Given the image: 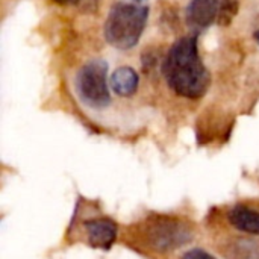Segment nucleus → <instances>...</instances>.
Masks as SVG:
<instances>
[{"mask_svg":"<svg viewBox=\"0 0 259 259\" xmlns=\"http://www.w3.org/2000/svg\"><path fill=\"white\" fill-rule=\"evenodd\" d=\"M237 12V3L235 0H225L223 3H220V12H219V21H222L223 24L231 23L234 14Z\"/></svg>","mask_w":259,"mask_h":259,"instance_id":"obj_9","label":"nucleus"},{"mask_svg":"<svg viewBox=\"0 0 259 259\" xmlns=\"http://www.w3.org/2000/svg\"><path fill=\"white\" fill-rule=\"evenodd\" d=\"M162 71L168 87L182 97L199 99L209 87V73L199 56L196 36H184L170 47Z\"/></svg>","mask_w":259,"mask_h":259,"instance_id":"obj_1","label":"nucleus"},{"mask_svg":"<svg viewBox=\"0 0 259 259\" xmlns=\"http://www.w3.org/2000/svg\"><path fill=\"white\" fill-rule=\"evenodd\" d=\"M87 229L88 243L94 249H103L108 250L114 244L117 238V225L106 217L88 220L83 223Z\"/></svg>","mask_w":259,"mask_h":259,"instance_id":"obj_5","label":"nucleus"},{"mask_svg":"<svg viewBox=\"0 0 259 259\" xmlns=\"http://www.w3.org/2000/svg\"><path fill=\"white\" fill-rule=\"evenodd\" d=\"M144 234L150 247L158 252L175 250L193 238L191 229L184 222L170 217H155L147 222Z\"/></svg>","mask_w":259,"mask_h":259,"instance_id":"obj_4","label":"nucleus"},{"mask_svg":"<svg viewBox=\"0 0 259 259\" xmlns=\"http://www.w3.org/2000/svg\"><path fill=\"white\" fill-rule=\"evenodd\" d=\"M137 2H141V0H137Z\"/></svg>","mask_w":259,"mask_h":259,"instance_id":"obj_13","label":"nucleus"},{"mask_svg":"<svg viewBox=\"0 0 259 259\" xmlns=\"http://www.w3.org/2000/svg\"><path fill=\"white\" fill-rule=\"evenodd\" d=\"M253 36H255V39L259 42V30H256V32L253 33Z\"/></svg>","mask_w":259,"mask_h":259,"instance_id":"obj_12","label":"nucleus"},{"mask_svg":"<svg viewBox=\"0 0 259 259\" xmlns=\"http://www.w3.org/2000/svg\"><path fill=\"white\" fill-rule=\"evenodd\" d=\"M149 9L146 6L120 2L115 3L106 18L105 36L111 46L120 50L134 47L147 21Z\"/></svg>","mask_w":259,"mask_h":259,"instance_id":"obj_2","label":"nucleus"},{"mask_svg":"<svg viewBox=\"0 0 259 259\" xmlns=\"http://www.w3.org/2000/svg\"><path fill=\"white\" fill-rule=\"evenodd\" d=\"M220 0H193L187 8V23L193 29H205L219 18Z\"/></svg>","mask_w":259,"mask_h":259,"instance_id":"obj_6","label":"nucleus"},{"mask_svg":"<svg viewBox=\"0 0 259 259\" xmlns=\"http://www.w3.org/2000/svg\"><path fill=\"white\" fill-rule=\"evenodd\" d=\"M138 74L134 68L131 67H121L117 68L112 76H111V87L112 90L123 97H129L132 96L137 88H138Z\"/></svg>","mask_w":259,"mask_h":259,"instance_id":"obj_8","label":"nucleus"},{"mask_svg":"<svg viewBox=\"0 0 259 259\" xmlns=\"http://www.w3.org/2000/svg\"><path fill=\"white\" fill-rule=\"evenodd\" d=\"M182 259H215L212 255H209L208 252L202 250V249H191L188 250Z\"/></svg>","mask_w":259,"mask_h":259,"instance_id":"obj_10","label":"nucleus"},{"mask_svg":"<svg viewBox=\"0 0 259 259\" xmlns=\"http://www.w3.org/2000/svg\"><path fill=\"white\" fill-rule=\"evenodd\" d=\"M53 2L59 5H73V3H77L79 0H53Z\"/></svg>","mask_w":259,"mask_h":259,"instance_id":"obj_11","label":"nucleus"},{"mask_svg":"<svg viewBox=\"0 0 259 259\" xmlns=\"http://www.w3.org/2000/svg\"><path fill=\"white\" fill-rule=\"evenodd\" d=\"M229 223L241 232L259 235V212L252 208L244 205L234 206L229 211Z\"/></svg>","mask_w":259,"mask_h":259,"instance_id":"obj_7","label":"nucleus"},{"mask_svg":"<svg viewBox=\"0 0 259 259\" xmlns=\"http://www.w3.org/2000/svg\"><path fill=\"white\" fill-rule=\"evenodd\" d=\"M108 65L102 59L87 62L77 74V93L83 103L91 108L100 109L111 103L109 88L106 82Z\"/></svg>","mask_w":259,"mask_h":259,"instance_id":"obj_3","label":"nucleus"}]
</instances>
